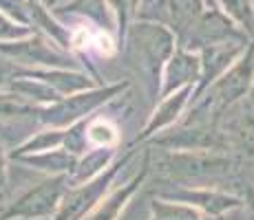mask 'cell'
<instances>
[{
	"mask_svg": "<svg viewBox=\"0 0 254 220\" xmlns=\"http://www.w3.org/2000/svg\"><path fill=\"white\" fill-rule=\"evenodd\" d=\"M157 170L177 180L221 178L234 170V161L214 150H170L159 156Z\"/></svg>",
	"mask_w": 254,
	"mask_h": 220,
	"instance_id": "6da1fadb",
	"label": "cell"
},
{
	"mask_svg": "<svg viewBox=\"0 0 254 220\" xmlns=\"http://www.w3.org/2000/svg\"><path fill=\"white\" fill-rule=\"evenodd\" d=\"M254 84V44H248V48L241 53L234 64L208 88L206 106L210 112H221L234 106L239 99L250 95Z\"/></svg>",
	"mask_w": 254,
	"mask_h": 220,
	"instance_id": "7a4b0ae2",
	"label": "cell"
},
{
	"mask_svg": "<svg viewBox=\"0 0 254 220\" xmlns=\"http://www.w3.org/2000/svg\"><path fill=\"white\" fill-rule=\"evenodd\" d=\"M130 51L141 68L157 75L164 62L175 55V36L164 24L139 22L130 31Z\"/></svg>",
	"mask_w": 254,
	"mask_h": 220,
	"instance_id": "3957f363",
	"label": "cell"
},
{
	"mask_svg": "<svg viewBox=\"0 0 254 220\" xmlns=\"http://www.w3.org/2000/svg\"><path fill=\"white\" fill-rule=\"evenodd\" d=\"M155 143L168 150H214V152H221V150L230 148L226 132L219 130L214 121H194L192 126L173 132L164 139H157Z\"/></svg>",
	"mask_w": 254,
	"mask_h": 220,
	"instance_id": "277c9868",
	"label": "cell"
},
{
	"mask_svg": "<svg viewBox=\"0 0 254 220\" xmlns=\"http://www.w3.org/2000/svg\"><path fill=\"white\" fill-rule=\"evenodd\" d=\"M192 42L201 44L203 48L221 42H248V33L237 27L230 16H223L219 9H208L199 16V20L190 29Z\"/></svg>",
	"mask_w": 254,
	"mask_h": 220,
	"instance_id": "5b68a950",
	"label": "cell"
},
{
	"mask_svg": "<svg viewBox=\"0 0 254 220\" xmlns=\"http://www.w3.org/2000/svg\"><path fill=\"white\" fill-rule=\"evenodd\" d=\"M60 192H62V180H49V183H42L40 187L31 189L29 194L18 200L11 209L2 216V220L7 218H38V216H47L51 214V209L56 207V203L60 200Z\"/></svg>",
	"mask_w": 254,
	"mask_h": 220,
	"instance_id": "8992f818",
	"label": "cell"
},
{
	"mask_svg": "<svg viewBox=\"0 0 254 220\" xmlns=\"http://www.w3.org/2000/svg\"><path fill=\"white\" fill-rule=\"evenodd\" d=\"M175 200L179 203H190L194 207L203 209L210 216H221L226 212L243 207V198H237L232 194L214 192V189H179L173 194Z\"/></svg>",
	"mask_w": 254,
	"mask_h": 220,
	"instance_id": "52a82bcc",
	"label": "cell"
},
{
	"mask_svg": "<svg viewBox=\"0 0 254 220\" xmlns=\"http://www.w3.org/2000/svg\"><path fill=\"white\" fill-rule=\"evenodd\" d=\"M201 80V55H194L188 51H179L170 57L168 66V84L166 92L179 90L184 86H190V82Z\"/></svg>",
	"mask_w": 254,
	"mask_h": 220,
	"instance_id": "ba28073f",
	"label": "cell"
},
{
	"mask_svg": "<svg viewBox=\"0 0 254 220\" xmlns=\"http://www.w3.org/2000/svg\"><path fill=\"white\" fill-rule=\"evenodd\" d=\"M226 136L230 148H234L246 159H254V106L250 104L248 110H241L228 124Z\"/></svg>",
	"mask_w": 254,
	"mask_h": 220,
	"instance_id": "9c48e42d",
	"label": "cell"
},
{
	"mask_svg": "<svg viewBox=\"0 0 254 220\" xmlns=\"http://www.w3.org/2000/svg\"><path fill=\"white\" fill-rule=\"evenodd\" d=\"M188 95H190V86L179 88L175 95L170 92L168 99L162 104V108L155 112L153 121L148 124V128H146L144 134H150V132H155L157 128H162V126H166V124H173V121L177 119V115L182 112V108L186 106V101H188Z\"/></svg>",
	"mask_w": 254,
	"mask_h": 220,
	"instance_id": "30bf717a",
	"label": "cell"
},
{
	"mask_svg": "<svg viewBox=\"0 0 254 220\" xmlns=\"http://www.w3.org/2000/svg\"><path fill=\"white\" fill-rule=\"evenodd\" d=\"M203 13V0H170V16L179 33H188Z\"/></svg>",
	"mask_w": 254,
	"mask_h": 220,
	"instance_id": "8fae6325",
	"label": "cell"
},
{
	"mask_svg": "<svg viewBox=\"0 0 254 220\" xmlns=\"http://www.w3.org/2000/svg\"><path fill=\"white\" fill-rule=\"evenodd\" d=\"M226 16H230L250 38H254V4L250 0H219Z\"/></svg>",
	"mask_w": 254,
	"mask_h": 220,
	"instance_id": "7c38bea8",
	"label": "cell"
},
{
	"mask_svg": "<svg viewBox=\"0 0 254 220\" xmlns=\"http://www.w3.org/2000/svg\"><path fill=\"white\" fill-rule=\"evenodd\" d=\"M0 48L16 57H20V60H27V62H49V64L58 62V55L49 51L40 40H33L27 44H16V46H0Z\"/></svg>",
	"mask_w": 254,
	"mask_h": 220,
	"instance_id": "4fadbf2b",
	"label": "cell"
},
{
	"mask_svg": "<svg viewBox=\"0 0 254 220\" xmlns=\"http://www.w3.org/2000/svg\"><path fill=\"white\" fill-rule=\"evenodd\" d=\"M153 220H201L197 209L192 205H173L155 200L153 203Z\"/></svg>",
	"mask_w": 254,
	"mask_h": 220,
	"instance_id": "5bb4252c",
	"label": "cell"
},
{
	"mask_svg": "<svg viewBox=\"0 0 254 220\" xmlns=\"http://www.w3.org/2000/svg\"><path fill=\"white\" fill-rule=\"evenodd\" d=\"M137 183H139V178L135 180V183H130L128 187L124 189V192H117L115 196L111 198L109 203H104V207H102L97 214H93L89 220H113V218L117 216V212H120V209L124 207V200L128 198L130 194H133V189H135V185H137Z\"/></svg>",
	"mask_w": 254,
	"mask_h": 220,
	"instance_id": "9a60e30c",
	"label": "cell"
},
{
	"mask_svg": "<svg viewBox=\"0 0 254 220\" xmlns=\"http://www.w3.org/2000/svg\"><path fill=\"white\" fill-rule=\"evenodd\" d=\"M109 4H111V9H113L115 16H117V22H120V31L124 33L126 24H128L130 16H133L135 7H137V0H109Z\"/></svg>",
	"mask_w": 254,
	"mask_h": 220,
	"instance_id": "2e32d148",
	"label": "cell"
},
{
	"mask_svg": "<svg viewBox=\"0 0 254 220\" xmlns=\"http://www.w3.org/2000/svg\"><path fill=\"white\" fill-rule=\"evenodd\" d=\"M243 212H246V220H254V185H248V187H246Z\"/></svg>",
	"mask_w": 254,
	"mask_h": 220,
	"instance_id": "e0dca14e",
	"label": "cell"
},
{
	"mask_svg": "<svg viewBox=\"0 0 254 220\" xmlns=\"http://www.w3.org/2000/svg\"><path fill=\"white\" fill-rule=\"evenodd\" d=\"M4 189V159H2V150H0V192Z\"/></svg>",
	"mask_w": 254,
	"mask_h": 220,
	"instance_id": "ac0fdd59",
	"label": "cell"
},
{
	"mask_svg": "<svg viewBox=\"0 0 254 220\" xmlns=\"http://www.w3.org/2000/svg\"><path fill=\"white\" fill-rule=\"evenodd\" d=\"M42 4H47V7H58V4H62L64 0H40Z\"/></svg>",
	"mask_w": 254,
	"mask_h": 220,
	"instance_id": "d6986e66",
	"label": "cell"
},
{
	"mask_svg": "<svg viewBox=\"0 0 254 220\" xmlns=\"http://www.w3.org/2000/svg\"><path fill=\"white\" fill-rule=\"evenodd\" d=\"M248 99H250V104L254 106V84H252V90H250V95H248Z\"/></svg>",
	"mask_w": 254,
	"mask_h": 220,
	"instance_id": "ffe728a7",
	"label": "cell"
},
{
	"mask_svg": "<svg viewBox=\"0 0 254 220\" xmlns=\"http://www.w3.org/2000/svg\"><path fill=\"white\" fill-rule=\"evenodd\" d=\"M2 77H4V66H2V62H0V82H2Z\"/></svg>",
	"mask_w": 254,
	"mask_h": 220,
	"instance_id": "44dd1931",
	"label": "cell"
},
{
	"mask_svg": "<svg viewBox=\"0 0 254 220\" xmlns=\"http://www.w3.org/2000/svg\"><path fill=\"white\" fill-rule=\"evenodd\" d=\"M206 2L210 4V9H217V7H214V0H206Z\"/></svg>",
	"mask_w": 254,
	"mask_h": 220,
	"instance_id": "7402d4cb",
	"label": "cell"
},
{
	"mask_svg": "<svg viewBox=\"0 0 254 220\" xmlns=\"http://www.w3.org/2000/svg\"><path fill=\"white\" fill-rule=\"evenodd\" d=\"M150 2H153V0H150Z\"/></svg>",
	"mask_w": 254,
	"mask_h": 220,
	"instance_id": "603a6c76",
	"label": "cell"
}]
</instances>
